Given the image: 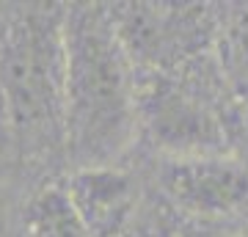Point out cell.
<instances>
[{
  "label": "cell",
  "mask_w": 248,
  "mask_h": 237,
  "mask_svg": "<svg viewBox=\"0 0 248 237\" xmlns=\"http://www.w3.org/2000/svg\"><path fill=\"white\" fill-rule=\"evenodd\" d=\"M163 190L185 212L221 218L248 207V168L215 155H179L163 168Z\"/></svg>",
  "instance_id": "cell-3"
},
{
  "label": "cell",
  "mask_w": 248,
  "mask_h": 237,
  "mask_svg": "<svg viewBox=\"0 0 248 237\" xmlns=\"http://www.w3.org/2000/svg\"><path fill=\"white\" fill-rule=\"evenodd\" d=\"M63 135L80 166L102 168L119 158L135 130L124 42L97 6H72L63 17Z\"/></svg>",
  "instance_id": "cell-1"
},
{
  "label": "cell",
  "mask_w": 248,
  "mask_h": 237,
  "mask_svg": "<svg viewBox=\"0 0 248 237\" xmlns=\"http://www.w3.org/2000/svg\"><path fill=\"white\" fill-rule=\"evenodd\" d=\"M28 237H91L89 221L83 218L72 193L61 185H45L31 199L25 212Z\"/></svg>",
  "instance_id": "cell-5"
},
{
  "label": "cell",
  "mask_w": 248,
  "mask_h": 237,
  "mask_svg": "<svg viewBox=\"0 0 248 237\" xmlns=\"http://www.w3.org/2000/svg\"><path fill=\"white\" fill-rule=\"evenodd\" d=\"M149 124L155 127V135L169 141V146H196L215 138V122L207 108L196 105L193 97L171 86H160L149 97Z\"/></svg>",
  "instance_id": "cell-4"
},
{
  "label": "cell",
  "mask_w": 248,
  "mask_h": 237,
  "mask_svg": "<svg viewBox=\"0 0 248 237\" xmlns=\"http://www.w3.org/2000/svg\"><path fill=\"white\" fill-rule=\"evenodd\" d=\"M66 190L72 193L83 218L91 226V221H99L119 204V199L127 190V182L119 174L105 171V168H86L83 174L75 176L72 188H66Z\"/></svg>",
  "instance_id": "cell-6"
},
{
  "label": "cell",
  "mask_w": 248,
  "mask_h": 237,
  "mask_svg": "<svg viewBox=\"0 0 248 237\" xmlns=\"http://www.w3.org/2000/svg\"><path fill=\"white\" fill-rule=\"evenodd\" d=\"M63 17L53 6H28L0 22V94L25 138L63 132Z\"/></svg>",
  "instance_id": "cell-2"
}]
</instances>
